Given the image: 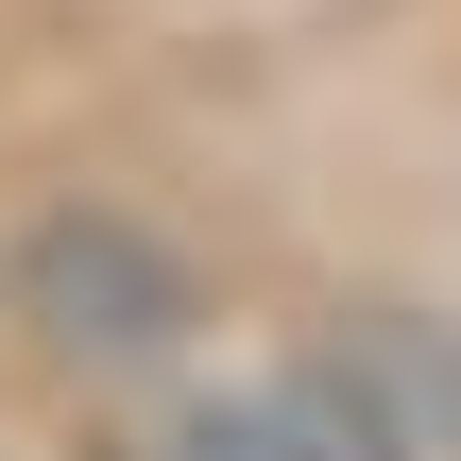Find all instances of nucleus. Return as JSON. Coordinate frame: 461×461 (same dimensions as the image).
I'll use <instances>...</instances> for the list:
<instances>
[{
  "label": "nucleus",
  "instance_id": "1",
  "mask_svg": "<svg viewBox=\"0 0 461 461\" xmlns=\"http://www.w3.org/2000/svg\"><path fill=\"white\" fill-rule=\"evenodd\" d=\"M17 325H34L68 376H154V359H188L205 291H188V257H171L137 205H51V222L17 240Z\"/></svg>",
  "mask_w": 461,
  "mask_h": 461
},
{
  "label": "nucleus",
  "instance_id": "2",
  "mask_svg": "<svg viewBox=\"0 0 461 461\" xmlns=\"http://www.w3.org/2000/svg\"><path fill=\"white\" fill-rule=\"evenodd\" d=\"M342 376V411L376 428V461H461V325L428 308H359L342 342H308Z\"/></svg>",
  "mask_w": 461,
  "mask_h": 461
},
{
  "label": "nucleus",
  "instance_id": "3",
  "mask_svg": "<svg viewBox=\"0 0 461 461\" xmlns=\"http://www.w3.org/2000/svg\"><path fill=\"white\" fill-rule=\"evenodd\" d=\"M154 461H376V428L342 411V376H325V359H291V376H240V393H188Z\"/></svg>",
  "mask_w": 461,
  "mask_h": 461
}]
</instances>
